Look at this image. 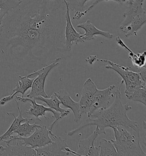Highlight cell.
Masks as SVG:
<instances>
[{
  "mask_svg": "<svg viewBox=\"0 0 146 156\" xmlns=\"http://www.w3.org/2000/svg\"><path fill=\"white\" fill-rule=\"evenodd\" d=\"M66 11L64 0H22L5 16L0 40L18 70L31 73L70 52Z\"/></svg>",
  "mask_w": 146,
  "mask_h": 156,
  "instance_id": "cell-1",
  "label": "cell"
},
{
  "mask_svg": "<svg viewBox=\"0 0 146 156\" xmlns=\"http://www.w3.org/2000/svg\"><path fill=\"white\" fill-rule=\"evenodd\" d=\"M121 81L120 85L115 92V100L111 105L92 115L89 119L91 121L83 124L79 128L67 132V135L72 137L74 135L82 131L83 129L91 126H97L99 134H106V129L113 128L119 126L130 127L135 130L139 129L138 123L128 117V111L132 107L128 104L123 105L121 100L120 88L123 85Z\"/></svg>",
  "mask_w": 146,
  "mask_h": 156,
  "instance_id": "cell-2",
  "label": "cell"
},
{
  "mask_svg": "<svg viewBox=\"0 0 146 156\" xmlns=\"http://www.w3.org/2000/svg\"><path fill=\"white\" fill-rule=\"evenodd\" d=\"M115 140H111L119 156H146L141 146L139 129L119 126L113 128Z\"/></svg>",
  "mask_w": 146,
  "mask_h": 156,
  "instance_id": "cell-3",
  "label": "cell"
},
{
  "mask_svg": "<svg viewBox=\"0 0 146 156\" xmlns=\"http://www.w3.org/2000/svg\"><path fill=\"white\" fill-rule=\"evenodd\" d=\"M96 61L106 63L107 64L105 66L106 69L114 70L122 77V81L126 86L125 94L126 97L137 88L146 83V82L141 80L139 73L132 72L130 70V67H124L109 60L96 58Z\"/></svg>",
  "mask_w": 146,
  "mask_h": 156,
  "instance_id": "cell-4",
  "label": "cell"
},
{
  "mask_svg": "<svg viewBox=\"0 0 146 156\" xmlns=\"http://www.w3.org/2000/svg\"><path fill=\"white\" fill-rule=\"evenodd\" d=\"M50 135L54 138L56 137L49 129L47 128L46 126L41 125L40 127L36 129L35 131L28 137H23L12 136V137L9 140H5L2 142L5 144H10L12 142L17 141L21 144L36 149L44 147L53 142L50 138Z\"/></svg>",
  "mask_w": 146,
  "mask_h": 156,
  "instance_id": "cell-5",
  "label": "cell"
},
{
  "mask_svg": "<svg viewBox=\"0 0 146 156\" xmlns=\"http://www.w3.org/2000/svg\"><path fill=\"white\" fill-rule=\"evenodd\" d=\"M61 60L62 58H57L55 61L49 65L26 76L29 78H35L32 83L30 92L26 95V97L33 99L37 97L47 98L48 96L46 93L45 89L46 80L52 69L57 66Z\"/></svg>",
  "mask_w": 146,
  "mask_h": 156,
  "instance_id": "cell-6",
  "label": "cell"
},
{
  "mask_svg": "<svg viewBox=\"0 0 146 156\" xmlns=\"http://www.w3.org/2000/svg\"><path fill=\"white\" fill-rule=\"evenodd\" d=\"M15 100H16L18 102H21L23 103H26V102H30L31 103L30 109L26 111V113L27 115H30L32 116H34L36 122H41V119H40V117H41L43 119H49V118L47 117L46 116V112H50L53 114V117H54L55 120L52 123V124L50 126L49 129H50V131L53 130V129L54 126L55 124H56L58 121L61 120L60 119V113L56 112L55 110L51 109L49 107H46L44 104H37L36 101V100L33 98H30L26 97H14Z\"/></svg>",
  "mask_w": 146,
  "mask_h": 156,
  "instance_id": "cell-7",
  "label": "cell"
},
{
  "mask_svg": "<svg viewBox=\"0 0 146 156\" xmlns=\"http://www.w3.org/2000/svg\"><path fill=\"white\" fill-rule=\"evenodd\" d=\"M118 87L113 85L103 90L97 89L90 110L87 113V117L89 119L96 112L108 107L110 100L115 96V92Z\"/></svg>",
  "mask_w": 146,
  "mask_h": 156,
  "instance_id": "cell-8",
  "label": "cell"
},
{
  "mask_svg": "<svg viewBox=\"0 0 146 156\" xmlns=\"http://www.w3.org/2000/svg\"><path fill=\"white\" fill-rule=\"evenodd\" d=\"M55 141L44 147L36 148L38 156H71L68 151H65L64 148L68 147L65 141L61 137L56 136Z\"/></svg>",
  "mask_w": 146,
  "mask_h": 156,
  "instance_id": "cell-9",
  "label": "cell"
},
{
  "mask_svg": "<svg viewBox=\"0 0 146 156\" xmlns=\"http://www.w3.org/2000/svg\"><path fill=\"white\" fill-rule=\"evenodd\" d=\"M96 90L97 87L95 83L91 78H88L83 85L81 97L79 102L80 114L81 115L84 114H87L89 112Z\"/></svg>",
  "mask_w": 146,
  "mask_h": 156,
  "instance_id": "cell-10",
  "label": "cell"
},
{
  "mask_svg": "<svg viewBox=\"0 0 146 156\" xmlns=\"http://www.w3.org/2000/svg\"><path fill=\"white\" fill-rule=\"evenodd\" d=\"M64 3L66 5V25L64 30L65 35V46L68 51H71V47L73 45H77L79 44V40L82 36V33L78 32L74 28L71 20L70 15V10L68 8V4L66 0H64Z\"/></svg>",
  "mask_w": 146,
  "mask_h": 156,
  "instance_id": "cell-11",
  "label": "cell"
},
{
  "mask_svg": "<svg viewBox=\"0 0 146 156\" xmlns=\"http://www.w3.org/2000/svg\"><path fill=\"white\" fill-rule=\"evenodd\" d=\"M99 130L97 126L92 134L84 140H80L78 143V149L76 151L78 156H99V147L94 146V142L98 137Z\"/></svg>",
  "mask_w": 146,
  "mask_h": 156,
  "instance_id": "cell-12",
  "label": "cell"
},
{
  "mask_svg": "<svg viewBox=\"0 0 146 156\" xmlns=\"http://www.w3.org/2000/svg\"><path fill=\"white\" fill-rule=\"evenodd\" d=\"M77 27L82 29L85 30V33L82 34L79 40V44L91 41L97 36H100L107 39H112L113 38V35L111 33L109 32L101 30L96 28V26L93 23H91L90 20H87L86 22L78 25Z\"/></svg>",
  "mask_w": 146,
  "mask_h": 156,
  "instance_id": "cell-13",
  "label": "cell"
},
{
  "mask_svg": "<svg viewBox=\"0 0 146 156\" xmlns=\"http://www.w3.org/2000/svg\"><path fill=\"white\" fill-rule=\"evenodd\" d=\"M145 0H133L127 3V6L123 14V22L119 27V30L126 27L134 19L146 12L143 9V3Z\"/></svg>",
  "mask_w": 146,
  "mask_h": 156,
  "instance_id": "cell-14",
  "label": "cell"
},
{
  "mask_svg": "<svg viewBox=\"0 0 146 156\" xmlns=\"http://www.w3.org/2000/svg\"><path fill=\"white\" fill-rule=\"evenodd\" d=\"M0 151H2L0 156H36L35 149L17 142L15 145L10 144H6L5 147L0 145Z\"/></svg>",
  "mask_w": 146,
  "mask_h": 156,
  "instance_id": "cell-15",
  "label": "cell"
},
{
  "mask_svg": "<svg viewBox=\"0 0 146 156\" xmlns=\"http://www.w3.org/2000/svg\"><path fill=\"white\" fill-rule=\"evenodd\" d=\"M55 95L59 99L61 103L68 109L73 112L74 115V122H78L81 119L82 115L80 114V108L79 102L74 101L68 92L64 89H61L58 92L54 93Z\"/></svg>",
  "mask_w": 146,
  "mask_h": 156,
  "instance_id": "cell-16",
  "label": "cell"
},
{
  "mask_svg": "<svg viewBox=\"0 0 146 156\" xmlns=\"http://www.w3.org/2000/svg\"><path fill=\"white\" fill-rule=\"evenodd\" d=\"M20 80L17 82L15 89L13 90V92L8 96L4 97L0 100V105L4 106L8 102L13 100L18 93L22 94V97H24V94L28 89L32 87V83L35 78H29L25 76L19 77Z\"/></svg>",
  "mask_w": 146,
  "mask_h": 156,
  "instance_id": "cell-17",
  "label": "cell"
},
{
  "mask_svg": "<svg viewBox=\"0 0 146 156\" xmlns=\"http://www.w3.org/2000/svg\"><path fill=\"white\" fill-rule=\"evenodd\" d=\"M115 41L118 45L122 47L124 50L127 51L130 58L131 59L133 66L137 69H141L146 66V51H144L143 53H139L135 54L127 46L120 37L117 36L115 38Z\"/></svg>",
  "mask_w": 146,
  "mask_h": 156,
  "instance_id": "cell-18",
  "label": "cell"
},
{
  "mask_svg": "<svg viewBox=\"0 0 146 156\" xmlns=\"http://www.w3.org/2000/svg\"><path fill=\"white\" fill-rule=\"evenodd\" d=\"M146 23V13H144L134 19L120 31L124 34L126 38L131 36H137V32L141 29Z\"/></svg>",
  "mask_w": 146,
  "mask_h": 156,
  "instance_id": "cell-19",
  "label": "cell"
},
{
  "mask_svg": "<svg viewBox=\"0 0 146 156\" xmlns=\"http://www.w3.org/2000/svg\"><path fill=\"white\" fill-rule=\"evenodd\" d=\"M34 100L44 102L49 108L59 113L61 119H63L65 117L68 116L70 113V109H64L60 107L61 103L54 93L51 96L50 98L43 97H37L34 98Z\"/></svg>",
  "mask_w": 146,
  "mask_h": 156,
  "instance_id": "cell-20",
  "label": "cell"
},
{
  "mask_svg": "<svg viewBox=\"0 0 146 156\" xmlns=\"http://www.w3.org/2000/svg\"><path fill=\"white\" fill-rule=\"evenodd\" d=\"M15 102L16 103L17 109H18V115L17 117H16V115L13 113H6V115H11L13 117L14 121L12 125H10V126L7 130V131L5 133H4L2 136H0V142L3 141L4 140H5L6 139H7V138H9V139H10L12 137V134L14 133V132L18 128V127L20 125V124L23 122H25L27 119L26 118L23 117V112L19 106L18 101H17L16 100H15Z\"/></svg>",
  "mask_w": 146,
  "mask_h": 156,
  "instance_id": "cell-21",
  "label": "cell"
},
{
  "mask_svg": "<svg viewBox=\"0 0 146 156\" xmlns=\"http://www.w3.org/2000/svg\"><path fill=\"white\" fill-rule=\"evenodd\" d=\"M33 119H27L23 124H20L18 128L14 132V133L17 134V136H16L17 137H28L35 131L36 129L41 126V125L38 124V122L36 121L33 124H30Z\"/></svg>",
  "mask_w": 146,
  "mask_h": 156,
  "instance_id": "cell-22",
  "label": "cell"
},
{
  "mask_svg": "<svg viewBox=\"0 0 146 156\" xmlns=\"http://www.w3.org/2000/svg\"><path fill=\"white\" fill-rule=\"evenodd\" d=\"M99 147L100 149L99 156H118L115 147L111 141L102 139Z\"/></svg>",
  "mask_w": 146,
  "mask_h": 156,
  "instance_id": "cell-23",
  "label": "cell"
},
{
  "mask_svg": "<svg viewBox=\"0 0 146 156\" xmlns=\"http://www.w3.org/2000/svg\"><path fill=\"white\" fill-rule=\"evenodd\" d=\"M131 101L140 102L144 106H146V83L137 88L127 97Z\"/></svg>",
  "mask_w": 146,
  "mask_h": 156,
  "instance_id": "cell-24",
  "label": "cell"
},
{
  "mask_svg": "<svg viewBox=\"0 0 146 156\" xmlns=\"http://www.w3.org/2000/svg\"><path fill=\"white\" fill-rule=\"evenodd\" d=\"M17 0H0V25L10 10L13 9L19 4Z\"/></svg>",
  "mask_w": 146,
  "mask_h": 156,
  "instance_id": "cell-25",
  "label": "cell"
},
{
  "mask_svg": "<svg viewBox=\"0 0 146 156\" xmlns=\"http://www.w3.org/2000/svg\"><path fill=\"white\" fill-rule=\"evenodd\" d=\"M90 0H66L70 11L75 12L74 16L80 14L86 10V4Z\"/></svg>",
  "mask_w": 146,
  "mask_h": 156,
  "instance_id": "cell-26",
  "label": "cell"
},
{
  "mask_svg": "<svg viewBox=\"0 0 146 156\" xmlns=\"http://www.w3.org/2000/svg\"><path fill=\"white\" fill-rule=\"evenodd\" d=\"M96 55H90V57H87L85 59V61L88 62L89 64H93V63L96 61Z\"/></svg>",
  "mask_w": 146,
  "mask_h": 156,
  "instance_id": "cell-27",
  "label": "cell"
},
{
  "mask_svg": "<svg viewBox=\"0 0 146 156\" xmlns=\"http://www.w3.org/2000/svg\"><path fill=\"white\" fill-rule=\"evenodd\" d=\"M17 1H21L22 0H17Z\"/></svg>",
  "mask_w": 146,
  "mask_h": 156,
  "instance_id": "cell-28",
  "label": "cell"
}]
</instances>
